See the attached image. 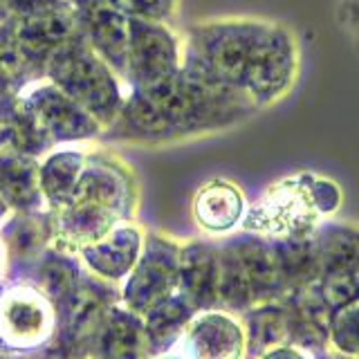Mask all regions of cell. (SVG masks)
I'll return each instance as SVG.
<instances>
[{
    "label": "cell",
    "mask_w": 359,
    "mask_h": 359,
    "mask_svg": "<svg viewBox=\"0 0 359 359\" xmlns=\"http://www.w3.org/2000/svg\"><path fill=\"white\" fill-rule=\"evenodd\" d=\"M41 171L25 157L5 155L0 162V198L9 205L29 209L41 198Z\"/></svg>",
    "instance_id": "obj_22"
},
{
    "label": "cell",
    "mask_w": 359,
    "mask_h": 359,
    "mask_svg": "<svg viewBox=\"0 0 359 359\" xmlns=\"http://www.w3.org/2000/svg\"><path fill=\"white\" fill-rule=\"evenodd\" d=\"M180 294L196 310L218 308V247L191 241L180 247Z\"/></svg>",
    "instance_id": "obj_13"
},
{
    "label": "cell",
    "mask_w": 359,
    "mask_h": 359,
    "mask_svg": "<svg viewBox=\"0 0 359 359\" xmlns=\"http://www.w3.org/2000/svg\"><path fill=\"white\" fill-rule=\"evenodd\" d=\"M22 70H25V65H22L18 52L9 50L5 54H0V79H3V81H16L22 74Z\"/></svg>",
    "instance_id": "obj_30"
},
{
    "label": "cell",
    "mask_w": 359,
    "mask_h": 359,
    "mask_svg": "<svg viewBox=\"0 0 359 359\" xmlns=\"http://www.w3.org/2000/svg\"><path fill=\"white\" fill-rule=\"evenodd\" d=\"M256 359H312V355L308 353V348H303L299 344H285L274 348V351L258 355Z\"/></svg>",
    "instance_id": "obj_31"
},
{
    "label": "cell",
    "mask_w": 359,
    "mask_h": 359,
    "mask_svg": "<svg viewBox=\"0 0 359 359\" xmlns=\"http://www.w3.org/2000/svg\"><path fill=\"white\" fill-rule=\"evenodd\" d=\"M357 50H359V48H357Z\"/></svg>",
    "instance_id": "obj_39"
},
{
    "label": "cell",
    "mask_w": 359,
    "mask_h": 359,
    "mask_svg": "<svg viewBox=\"0 0 359 359\" xmlns=\"http://www.w3.org/2000/svg\"><path fill=\"white\" fill-rule=\"evenodd\" d=\"M321 274L325 269H355L359 265V227L348 222L323 220L317 231Z\"/></svg>",
    "instance_id": "obj_20"
},
{
    "label": "cell",
    "mask_w": 359,
    "mask_h": 359,
    "mask_svg": "<svg viewBox=\"0 0 359 359\" xmlns=\"http://www.w3.org/2000/svg\"><path fill=\"white\" fill-rule=\"evenodd\" d=\"M90 32H93V41L101 50V54H104L117 70L126 72L130 36H133V18L121 14L115 7L112 9L101 7L93 11Z\"/></svg>",
    "instance_id": "obj_19"
},
{
    "label": "cell",
    "mask_w": 359,
    "mask_h": 359,
    "mask_svg": "<svg viewBox=\"0 0 359 359\" xmlns=\"http://www.w3.org/2000/svg\"><path fill=\"white\" fill-rule=\"evenodd\" d=\"M11 247L16 250L18 256H36L43 247V229L36 220H22L14 227L11 233Z\"/></svg>",
    "instance_id": "obj_28"
},
{
    "label": "cell",
    "mask_w": 359,
    "mask_h": 359,
    "mask_svg": "<svg viewBox=\"0 0 359 359\" xmlns=\"http://www.w3.org/2000/svg\"><path fill=\"white\" fill-rule=\"evenodd\" d=\"M74 34V16L63 7L43 5L32 9L18 27V45L25 54H48Z\"/></svg>",
    "instance_id": "obj_18"
},
{
    "label": "cell",
    "mask_w": 359,
    "mask_h": 359,
    "mask_svg": "<svg viewBox=\"0 0 359 359\" xmlns=\"http://www.w3.org/2000/svg\"><path fill=\"white\" fill-rule=\"evenodd\" d=\"M29 117L36 135L50 140H79L95 130L93 117L59 86L39 88L29 97Z\"/></svg>",
    "instance_id": "obj_12"
},
{
    "label": "cell",
    "mask_w": 359,
    "mask_h": 359,
    "mask_svg": "<svg viewBox=\"0 0 359 359\" xmlns=\"http://www.w3.org/2000/svg\"><path fill=\"white\" fill-rule=\"evenodd\" d=\"M319 294L325 301L330 310H337L351 303L355 297H359V290L355 285V278L351 269H325L317 278Z\"/></svg>",
    "instance_id": "obj_26"
},
{
    "label": "cell",
    "mask_w": 359,
    "mask_h": 359,
    "mask_svg": "<svg viewBox=\"0 0 359 359\" xmlns=\"http://www.w3.org/2000/svg\"><path fill=\"white\" fill-rule=\"evenodd\" d=\"M106 297L97 285H76L63 301V341L70 351L79 353L93 344L106 323Z\"/></svg>",
    "instance_id": "obj_15"
},
{
    "label": "cell",
    "mask_w": 359,
    "mask_h": 359,
    "mask_svg": "<svg viewBox=\"0 0 359 359\" xmlns=\"http://www.w3.org/2000/svg\"><path fill=\"white\" fill-rule=\"evenodd\" d=\"M155 359H187L184 355H175V353H164L160 357H155Z\"/></svg>",
    "instance_id": "obj_34"
},
{
    "label": "cell",
    "mask_w": 359,
    "mask_h": 359,
    "mask_svg": "<svg viewBox=\"0 0 359 359\" xmlns=\"http://www.w3.org/2000/svg\"><path fill=\"white\" fill-rule=\"evenodd\" d=\"M180 292V245L162 236H149L137 263L130 269L123 301L126 308L144 317L151 308Z\"/></svg>",
    "instance_id": "obj_7"
},
{
    "label": "cell",
    "mask_w": 359,
    "mask_h": 359,
    "mask_svg": "<svg viewBox=\"0 0 359 359\" xmlns=\"http://www.w3.org/2000/svg\"><path fill=\"white\" fill-rule=\"evenodd\" d=\"M353 272V278H355V285H357V290H359V265L355 267V269H351Z\"/></svg>",
    "instance_id": "obj_36"
},
{
    "label": "cell",
    "mask_w": 359,
    "mask_h": 359,
    "mask_svg": "<svg viewBox=\"0 0 359 359\" xmlns=\"http://www.w3.org/2000/svg\"><path fill=\"white\" fill-rule=\"evenodd\" d=\"M292 292L276 243L256 231L238 233L218 247V308L247 312Z\"/></svg>",
    "instance_id": "obj_3"
},
{
    "label": "cell",
    "mask_w": 359,
    "mask_h": 359,
    "mask_svg": "<svg viewBox=\"0 0 359 359\" xmlns=\"http://www.w3.org/2000/svg\"><path fill=\"white\" fill-rule=\"evenodd\" d=\"M130 191L121 175L101 168L81 175L70 200L63 205L59 227L67 238L95 243L128 213Z\"/></svg>",
    "instance_id": "obj_5"
},
{
    "label": "cell",
    "mask_w": 359,
    "mask_h": 359,
    "mask_svg": "<svg viewBox=\"0 0 359 359\" xmlns=\"http://www.w3.org/2000/svg\"><path fill=\"white\" fill-rule=\"evenodd\" d=\"M54 332L52 301L39 287L14 285L0 294V341L14 351H32Z\"/></svg>",
    "instance_id": "obj_9"
},
{
    "label": "cell",
    "mask_w": 359,
    "mask_h": 359,
    "mask_svg": "<svg viewBox=\"0 0 359 359\" xmlns=\"http://www.w3.org/2000/svg\"><path fill=\"white\" fill-rule=\"evenodd\" d=\"M258 112L231 90L211 83L184 67L166 81L135 90L123 106L126 126L142 140H177L222 133Z\"/></svg>",
    "instance_id": "obj_2"
},
{
    "label": "cell",
    "mask_w": 359,
    "mask_h": 359,
    "mask_svg": "<svg viewBox=\"0 0 359 359\" xmlns=\"http://www.w3.org/2000/svg\"><path fill=\"white\" fill-rule=\"evenodd\" d=\"M99 337L106 359H151L155 353L144 319L133 310H112Z\"/></svg>",
    "instance_id": "obj_16"
},
{
    "label": "cell",
    "mask_w": 359,
    "mask_h": 359,
    "mask_svg": "<svg viewBox=\"0 0 359 359\" xmlns=\"http://www.w3.org/2000/svg\"><path fill=\"white\" fill-rule=\"evenodd\" d=\"M184 50L177 36L160 20L133 18L126 74L135 90H146L182 70Z\"/></svg>",
    "instance_id": "obj_8"
},
{
    "label": "cell",
    "mask_w": 359,
    "mask_h": 359,
    "mask_svg": "<svg viewBox=\"0 0 359 359\" xmlns=\"http://www.w3.org/2000/svg\"><path fill=\"white\" fill-rule=\"evenodd\" d=\"M11 3H14V0H0V20H3V18L7 16V11H9Z\"/></svg>",
    "instance_id": "obj_33"
},
{
    "label": "cell",
    "mask_w": 359,
    "mask_h": 359,
    "mask_svg": "<svg viewBox=\"0 0 359 359\" xmlns=\"http://www.w3.org/2000/svg\"><path fill=\"white\" fill-rule=\"evenodd\" d=\"M187 359H245L247 346L245 323L229 310H200L194 314L182 334Z\"/></svg>",
    "instance_id": "obj_10"
},
{
    "label": "cell",
    "mask_w": 359,
    "mask_h": 359,
    "mask_svg": "<svg viewBox=\"0 0 359 359\" xmlns=\"http://www.w3.org/2000/svg\"><path fill=\"white\" fill-rule=\"evenodd\" d=\"M328 346L339 359H359V297L332 310Z\"/></svg>",
    "instance_id": "obj_24"
},
{
    "label": "cell",
    "mask_w": 359,
    "mask_h": 359,
    "mask_svg": "<svg viewBox=\"0 0 359 359\" xmlns=\"http://www.w3.org/2000/svg\"><path fill=\"white\" fill-rule=\"evenodd\" d=\"M16 5H20V7H27L29 11L32 9H39V7H43V5H50L52 0H14Z\"/></svg>",
    "instance_id": "obj_32"
},
{
    "label": "cell",
    "mask_w": 359,
    "mask_h": 359,
    "mask_svg": "<svg viewBox=\"0 0 359 359\" xmlns=\"http://www.w3.org/2000/svg\"><path fill=\"white\" fill-rule=\"evenodd\" d=\"M196 314V308L180 294H173L162 303H157L144 314L146 330L151 334V341L155 351H166L168 346L175 344L184 334L191 317Z\"/></svg>",
    "instance_id": "obj_21"
},
{
    "label": "cell",
    "mask_w": 359,
    "mask_h": 359,
    "mask_svg": "<svg viewBox=\"0 0 359 359\" xmlns=\"http://www.w3.org/2000/svg\"><path fill=\"white\" fill-rule=\"evenodd\" d=\"M334 22L355 43V48H359V0H337Z\"/></svg>",
    "instance_id": "obj_29"
},
{
    "label": "cell",
    "mask_w": 359,
    "mask_h": 359,
    "mask_svg": "<svg viewBox=\"0 0 359 359\" xmlns=\"http://www.w3.org/2000/svg\"><path fill=\"white\" fill-rule=\"evenodd\" d=\"M182 67L263 112L299 83L301 43L294 29L274 18H211L189 27Z\"/></svg>",
    "instance_id": "obj_1"
},
{
    "label": "cell",
    "mask_w": 359,
    "mask_h": 359,
    "mask_svg": "<svg viewBox=\"0 0 359 359\" xmlns=\"http://www.w3.org/2000/svg\"><path fill=\"white\" fill-rule=\"evenodd\" d=\"M243 314L247 346L256 357L278 346L294 344V317H292L287 301L263 303Z\"/></svg>",
    "instance_id": "obj_17"
},
{
    "label": "cell",
    "mask_w": 359,
    "mask_h": 359,
    "mask_svg": "<svg viewBox=\"0 0 359 359\" xmlns=\"http://www.w3.org/2000/svg\"><path fill=\"white\" fill-rule=\"evenodd\" d=\"M79 3H83V0H79Z\"/></svg>",
    "instance_id": "obj_38"
},
{
    "label": "cell",
    "mask_w": 359,
    "mask_h": 359,
    "mask_svg": "<svg viewBox=\"0 0 359 359\" xmlns=\"http://www.w3.org/2000/svg\"><path fill=\"white\" fill-rule=\"evenodd\" d=\"M79 285L76 267L63 256H50L39 269V290L52 303H63Z\"/></svg>",
    "instance_id": "obj_25"
},
{
    "label": "cell",
    "mask_w": 359,
    "mask_h": 359,
    "mask_svg": "<svg viewBox=\"0 0 359 359\" xmlns=\"http://www.w3.org/2000/svg\"><path fill=\"white\" fill-rule=\"evenodd\" d=\"M144 250L142 231L133 224H115L95 243L83 245L86 263L104 278H121L130 274Z\"/></svg>",
    "instance_id": "obj_14"
},
{
    "label": "cell",
    "mask_w": 359,
    "mask_h": 359,
    "mask_svg": "<svg viewBox=\"0 0 359 359\" xmlns=\"http://www.w3.org/2000/svg\"><path fill=\"white\" fill-rule=\"evenodd\" d=\"M50 72L56 86L76 101L90 117L108 121L121 106L119 88L110 70L83 48H56Z\"/></svg>",
    "instance_id": "obj_6"
},
{
    "label": "cell",
    "mask_w": 359,
    "mask_h": 359,
    "mask_svg": "<svg viewBox=\"0 0 359 359\" xmlns=\"http://www.w3.org/2000/svg\"><path fill=\"white\" fill-rule=\"evenodd\" d=\"M194 220L209 236H227L245 224L247 198L241 184L227 177H213L194 196Z\"/></svg>",
    "instance_id": "obj_11"
},
{
    "label": "cell",
    "mask_w": 359,
    "mask_h": 359,
    "mask_svg": "<svg viewBox=\"0 0 359 359\" xmlns=\"http://www.w3.org/2000/svg\"><path fill=\"white\" fill-rule=\"evenodd\" d=\"M81 175H83V162L79 153L65 151L52 155L41 166V189L45 198L54 202V205L63 207L74 194Z\"/></svg>",
    "instance_id": "obj_23"
},
{
    "label": "cell",
    "mask_w": 359,
    "mask_h": 359,
    "mask_svg": "<svg viewBox=\"0 0 359 359\" xmlns=\"http://www.w3.org/2000/svg\"><path fill=\"white\" fill-rule=\"evenodd\" d=\"M3 267H5V247L0 243V272H3Z\"/></svg>",
    "instance_id": "obj_35"
},
{
    "label": "cell",
    "mask_w": 359,
    "mask_h": 359,
    "mask_svg": "<svg viewBox=\"0 0 359 359\" xmlns=\"http://www.w3.org/2000/svg\"><path fill=\"white\" fill-rule=\"evenodd\" d=\"M112 7L130 18L162 20L173 14L175 0H112Z\"/></svg>",
    "instance_id": "obj_27"
},
{
    "label": "cell",
    "mask_w": 359,
    "mask_h": 359,
    "mask_svg": "<svg viewBox=\"0 0 359 359\" xmlns=\"http://www.w3.org/2000/svg\"><path fill=\"white\" fill-rule=\"evenodd\" d=\"M341 202V189L332 180L314 173L292 175L276 189H269L267 198L252 213L247 211L243 227L267 238L308 233L339 211Z\"/></svg>",
    "instance_id": "obj_4"
},
{
    "label": "cell",
    "mask_w": 359,
    "mask_h": 359,
    "mask_svg": "<svg viewBox=\"0 0 359 359\" xmlns=\"http://www.w3.org/2000/svg\"><path fill=\"white\" fill-rule=\"evenodd\" d=\"M3 209H5V200L0 198V213H3Z\"/></svg>",
    "instance_id": "obj_37"
}]
</instances>
